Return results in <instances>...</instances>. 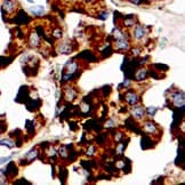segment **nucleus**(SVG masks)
Returning <instances> with one entry per match:
<instances>
[{
    "label": "nucleus",
    "instance_id": "aec40b11",
    "mask_svg": "<svg viewBox=\"0 0 185 185\" xmlns=\"http://www.w3.org/2000/svg\"><path fill=\"white\" fill-rule=\"evenodd\" d=\"M58 154L62 159H67L69 157V151H67V146H61L58 149Z\"/></svg>",
    "mask_w": 185,
    "mask_h": 185
},
{
    "label": "nucleus",
    "instance_id": "bb28decb",
    "mask_svg": "<svg viewBox=\"0 0 185 185\" xmlns=\"http://www.w3.org/2000/svg\"><path fill=\"white\" fill-rule=\"evenodd\" d=\"M114 126H115V122H114L112 119H111V120H108V121L105 122V127H106V128H111V127H114Z\"/></svg>",
    "mask_w": 185,
    "mask_h": 185
},
{
    "label": "nucleus",
    "instance_id": "473e14b6",
    "mask_svg": "<svg viewBox=\"0 0 185 185\" xmlns=\"http://www.w3.org/2000/svg\"><path fill=\"white\" fill-rule=\"evenodd\" d=\"M76 125H77L76 122H71V123H70V128H71L72 130H76V129H77V126H76Z\"/></svg>",
    "mask_w": 185,
    "mask_h": 185
},
{
    "label": "nucleus",
    "instance_id": "a211bd4d",
    "mask_svg": "<svg viewBox=\"0 0 185 185\" xmlns=\"http://www.w3.org/2000/svg\"><path fill=\"white\" fill-rule=\"evenodd\" d=\"M0 145H4V146L12 149V147L15 146V141L10 139V138H2V139H0Z\"/></svg>",
    "mask_w": 185,
    "mask_h": 185
},
{
    "label": "nucleus",
    "instance_id": "412c9836",
    "mask_svg": "<svg viewBox=\"0 0 185 185\" xmlns=\"http://www.w3.org/2000/svg\"><path fill=\"white\" fill-rule=\"evenodd\" d=\"M80 110H81V112L82 113H85V114H87V113H89V111H90V104L88 103V102H82L81 103V105H80Z\"/></svg>",
    "mask_w": 185,
    "mask_h": 185
},
{
    "label": "nucleus",
    "instance_id": "423d86ee",
    "mask_svg": "<svg viewBox=\"0 0 185 185\" xmlns=\"http://www.w3.org/2000/svg\"><path fill=\"white\" fill-rule=\"evenodd\" d=\"M145 36H146V31H145L144 26L141 25V24L136 25V28L134 30V37L137 39V40H141V39H143Z\"/></svg>",
    "mask_w": 185,
    "mask_h": 185
},
{
    "label": "nucleus",
    "instance_id": "4be33fe9",
    "mask_svg": "<svg viewBox=\"0 0 185 185\" xmlns=\"http://www.w3.org/2000/svg\"><path fill=\"white\" fill-rule=\"evenodd\" d=\"M67 170L65 169V168H62V169H60V178L62 180V182L64 183L65 182V180H67Z\"/></svg>",
    "mask_w": 185,
    "mask_h": 185
},
{
    "label": "nucleus",
    "instance_id": "f3484780",
    "mask_svg": "<svg viewBox=\"0 0 185 185\" xmlns=\"http://www.w3.org/2000/svg\"><path fill=\"white\" fill-rule=\"evenodd\" d=\"M78 57H80V58H86V60H88V58H89L91 62H96L95 55H94V54H91L90 52H88V50H85L82 54L78 55Z\"/></svg>",
    "mask_w": 185,
    "mask_h": 185
},
{
    "label": "nucleus",
    "instance_id": "f8f14e48",
    "mask_svg": "<svg viewBox=\"0 0 185 185\" xmlns=\"http://www.w3.org/2000/svg\"><path fill=\"white\" fill-rule=\"evenodd\" d=\"M65 95H64V97H65V100L67 101V102H72V101L76 100L77 97V91L73 88H65Z\"/></svg>",
    "mask_w": 185,
    "mask_h": 185
},
{
    "label": "nucleus",
    "instance_id": "39448f33",
    "mask_svg": "<svg viewBox=\"0 0 185 185\" xmlns=\"http://www.w3.org/2000/svg\"><path fill=\"white\" fill-rule=\"evenodd\" d=\"M4 171H5V176L7 177H15L19 173V169L14 162H9L8 166L6 167V169H4Z\"/></svg>",
    "mask_w": 185,
    "mask_h": 185
},
{
    "label": "nucleus",
    "instance_id": "6ab92c4d",
    "mask_svg": "<svg viewBox=\"0 0 185 185\" xmlns=\"http://www.w3.org/2000/svg\"><path fill=\"white\" fill-rule=\"evenodd\" d=\"M135 16H127V17H125V26H127V28H132L135 25Z\"/></svg>",
    "mask_w": 185,
    "mask_h": 185
},
{
    "label": "nucleus",
    "instance_id": "6e6552de",
    "mask_svg": "<svg viewBox=\"0 0 185 185\" xmlns=\"http://www.w3.org/2000/svg\"><path fill=\"white\" fill-rule=\"evenodd\" d=\"M57 52L60 54H70L72 53V47L69 43H62L57 46Z\"/></svg>",
    "mask_w": 185,
    "mask_h": 185
},
{
    "label": "nucleus",
    "instance_id": "9d476101",
    "mask_svg": "<svg viewBox=\"0 0 185 185\" xmlns=\"http://www.w3.org/2000/svg\"><path fill=\"white\" fill-rule=\"evenodd\" d=\"M144 130H145V133H147V134H156L158 130V127L154 122H152V121H146V122L144 123Z\"/></svg>",
    "mask_w": 185,
    "mask_h": 185
},
{
    "label": "nucleus",
    "instance_id": "f03ea898",
    "mask_svg": "<svg viewBox=\"0 0 185 185\" xmlns=\"http://www.w3.org/2000/svg\"><path fill=\"white\" fill-rule=\"evenodd\" d=\"M16 6H17V4L15 0H5L2 4V10L7 14H12L16 9Z\"/></svg>",
    "mask_w": 185,
    "mask_h": 185
},
{
    "label": "nucleus",
    "instance_id": "b1692460",
    "mask_svg": "<svg viewBox=\"0 0 185 185\" xmlns=\"http://www.w3.org/2000/svg\"><path fill=\"white\" fill-rule=\"evenodd\" d=\"M46 154H47L48 157H55V156H56V151H55V149H54V147H50L49 146V149H48L47 150V152H46Z\"/></svg>",
    "mask_w": 185,
    "mask_h": 185
},
{
    "label": "nucleus",
    "instance_id": "7c9ffc66",
    "mask_svg": "<svg viewBox=\"0 0 185 185\" xmlns=\"http://www.w3.org/2000/svg\"><path fill=\"white\" fill-rule=\"evenodd\" d=\"M12 159V157H7V158H0V165L1 163H5L6 161H8V160H10Z\"/></svg>",
    "mask_w": 185,
    "mask_h": 185
},
{
    "label": "nucleus",
    "instance_id": "f257e3e1",
    "mask_svg": "<svg viewBox=\"0 0 185 185\" xmlns=\"http://www.w3.org/2000/svg\"><path fill=\"white\" fill-rule=\"evenodd\" d=\"M169 98H170L171 103L175 105V108H177V109H182V108H184L185 98H184V93H183V91L177 90V91L171 93Z\"/></svg>",
    "mask_w": 185,
    "mask_h": 185
},
{
    "label": "nucleus",
    "instance_id": "ddd939ff",
    "mask_svg": "<svg viewBox=\"0 0 185 185\" xmlns=\"http://www.w3.org/2000/svg\"><path fill=\"white\" fill-rule=\"evenodd\" d=\"M65 70H67V71L64 72V73H67V74H73V73L78 70V63H77V62H74V60H73L72 62L67 63V69H65Z\"/></svg>",
    "mask_w": 185,
    "mask_h": 185
},
{
    "label": "nucleus",
    "instance_id": "0eeeda50",
    "mask_svg": "<svg viewBox=\"0 0 185 185\" xmlns=\"http://www.w3.org/2000/svg\"><path fill=\"white\" fill-rule=\"evenodd\" d=\"M129 48V41L126 38L118 39L115 43V49L118 50H127Z\"/></svg>",
    "mask_w": 185,
    "mask_h": 185
},
{
    "label": "nucleus",
    "instance_id": "dca6fc26",
    "mask_svg": "<svg viewBox=\"0 0 185 185\" xmlns=\"http://www.w3.org/2000/svg\"><path fill=\"white\" fill-rule=\"evenodd\" d=\"M38 157V151L34 149V150H31L30 152H28L26 154H25V160H26V162H31L33 161L36 158Z\"/></svg>",
    "mask_w": 185,
    "mask_h": 185
},
{
    "label": "nucleus",
    "instance_id": "1a4fd4ad",
    "mask_svg": "<svg viewBox=\"0 0 185 185\" xmlns=\"http://www.w3.org/2000/svg\"><path fill=\"white\" fill-rule=\"evenodd\" d=\"M29 45L33 48L38 47L39 45H40V37L38 36L37 32H32V33L30 34V38H29Z\"/></svg>",
    "mask_w": 185,
    "mask_h": 185
},
{
    "label": "nucleus",
    "instance_id": "2eb2a0df",
    "mask_svg": "<svg viewBox=\"0 0 185 185\" xmlns=\"http://www.w3.org/2000/svg\"><path fill=\"white\" fill-rule=\"evenodd\" d=\"M30 12L36 16H41V15L45 14V8L43 6H33V7L30 8Z\"/></svg>",
    "mask_w": 185,
    "mask_h": 185
},
{
    "label": "nucleus",
    "instance_id": "f704fd0d",
    "mask_svg": "<svg viewBox=\"0 0 185 185\" xmlns=\"http://www.w3.org/2000/svg\"><path fill=\"white\" fill-rule=\"evenodd\" d=\"M85 1H87V2H90V1H93V0H85Z\"/></svg>",
    "mask_w": 185,
    "mask_h": 185
},
{
    "label": "nucleus",
    "instance_id": "5701e85b",
    "mask_svg": "<svg viewBox=\"0 0 185 185\" xmlns=\"http://www.w3.org/2000/svg\"><path fill=\"white\" fill-rule=\"evenodd\" d=\"M126 145H127V143H125V142L120 143L118 146H117V153H118V154H122V152H123V150H125Z\"/></svg>",
    "mask_w": 185,
    "mask_h": 185
},
{
    "label": "nucleus",
    "instance_id": "c756f323",
    "mask_svg": "<svg viewBox=\"0 0 185 185\" xmlns=\"http://www.w3.org/2000/svg\"><path fill=\"white\" fill-rule=\"evenodd\" d=\"M108 12H104V13H102V14L98 16V19H108Z\"/></svg>",
    "mask_w": 185,
    "mask_h": 185
},
{
    "label": "nucleus",
    "instance_id": "9b49d317",
    "mask_svg": "<svg viewBox=\"0 0 185 185\" xmlns=\"http://www.w3.org/2000/svg\"><path fill=\"white\" fill-rule=\"evenodd\" d=\"M30 22V19L28 17V15L24 13L23 10H19V15L16 16V19H15V23L16 24H25Z\"/></svg>",
    "mask_w": 185,
    "mask_h": 185
},
{
    "label": "nucleus",
    "instance_id": "a878e982",
    "mask_svg": "<svg viewBox=\"0 0 185 185\" xmlns=\"http://www.w3.org/2000/svg\"><path fill=\"white\" fill-rule=\"evenodd\" d=\"M146 111H147V114H149L150 117H153L154 113L157 112V109H156V108H147Z\"/></svg>",
    "mask_w": 185,
    "mask_h": 185
},
{
    "label": "nucleus",
    "instance_id": "7ed1b4c3",
    "mask_svg": "<svg viewBox=\"0 0 185 185\" xmlns=\"http://www.w3.org/2000/svg\"><path fill=\"white\" fill-rule=\"evenodd\" d=\"M132 117L137 119V120H141L145 117V110L143 109V106H141V105L135 104V106L132 109Z\"/></svg>",
    "mask_w": 185,
    "mask_h": 185
},
{
    "label": "nucleus",
    "instance_id": "2f4dec72",
    "mask_svg": "<svg viewBox=\"0 0 185 185\" xmlns=\"http://www.w3.org/2000/svg\"><path fill=\"white\" fill-rule=\"evenodd\" d=\"M130 2H133V4H135V5H139V4H142L143 0H129Z\"/></svg>",
    "mask_w": 185,
    "mask_h": 185
},
{
    "label": "nucleus",
    "instance_id": "4468645a",
    "mask_svg": "<svg viewBox=\"0 0 185 185\" xmlns=\"http://www.w3.org/2000/svg\"><path fill=\"white\" fill-rule=\"evenodd\" d=\"M146 77H147L146 69H139V70H137V72H136L135 78H136V80L137 81H142V80H145Z\"/></svg>",
    "mask_w": 185,
    "mask_h": 185
},
{
    "label": "nucleus",
    "instance_id": "cd10ccee",
    "mask_svg": "<svg viewBox=\"0 0 185 185\" xmlns=\"http://www.w3.org/2000/svg\"><path fill=\"white\" fill-rule=\"evenodd\" d=\"M95 150H96V147L95 146H90V149L87 151V156L88 157H91V156H94L95 154Z\"/></svg>",
    "mask_w": 185,
    "mask_h": 185
},
{
    "label": "nucleus",
    "instance_id": "393cba45",
    "mask_svg": "<svg viewBox=\"0 0 185 185\" xmlns=\"http://www.w3.org/2000/svg\"><path fill=\"white\" fill-rule=\"evenodd\" d=\"M53 37H54V38H61L62 37V30L61 29H56V30H54V32H53Z\"/></svg>",
    "mask_w": 185,
    "mask_h": 185
},
{
    "label": "nucleus",
    "instance_id": "20e7f679",
    "mask_svg": "<svg viewBox=\"0 0 185 185\" xmlns=\"http://www.w3.org/2000/svg\"><path fill=\"white\" fill-rule=\"evenodd\" d=\"M125 101L128 103L129 105H135L138 102V96L136 93H134L133 90H129L125 94Z\"/></svg>",
    "mask_w": 185,
    "mask_h": 185
},
{
    "label": "nucleus",
    "instance_id": "c85d7f7f",
    "mask_svg": "<svg viewBox=\"0 0 185 185\" xmlns=\"http://www.w3.org/2000/svg\"><path fill=\"white\" fill-rule=\"evenodd\" d=\"M141 48H133V50H132V53H133L134 56H138V55H141Z\"/></svg>",
    "mask_w": 185,
    "mask_h": 185
},
{
    "label": "nucleus",
    "instance_id": "72a5a7b5",
    "mask_svg": "<svg viewBox=\"0 0 185 185\" xmlns=\"http://www.w3.org/2000/svg\"><path fill=\"white\" fill-rule=\"evenodd\" d=\"M121 137H122V134H121V133H118L117 137H115V141H117V142H119V141L121 139Z\"/></svg>",
    "mask_w": 185,
    "mask_h": 185
}]
</instances>
